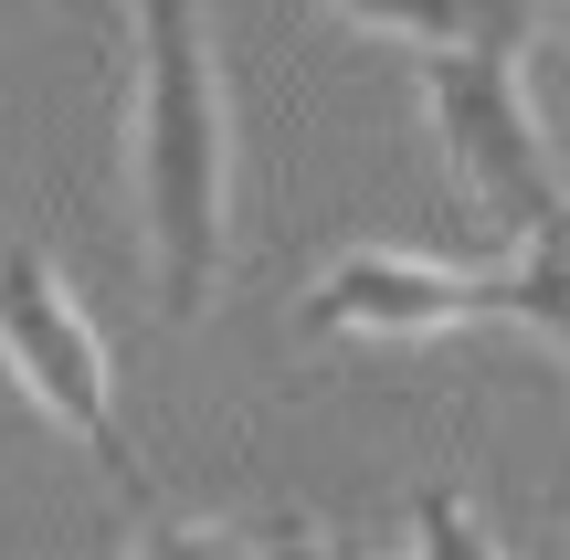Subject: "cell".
Wrapping results in <instances>:
<instances>
[{
  "instance_id": "obj_1",
  "label": "cell",
  "mask_w": 570,
  "mask_h": 560,
  "mask_svg": "<svg viewBox=\"0 0 570 560\" xmlns=\"http://www.w3.org/2000/svg\"><path fill=\"white\" fill-rule=\"evenodd\" d=\"M138 21V106H127V190H138L148 296L169 328H202L233 254V106L202 0H127Z\"/></svg>"
},
{
  "instance_id": "obj_2",
  "label": "cell",
  "mask_w": 570,
  "mask_h": 560,
  "mask_svg": "<svg viewBox=\"0 0 570 560\" xmlns=\"http://www.w3.org/2000/svg\"><path fill=\"white\" fill-rule=\"evenodd\" d=\"M529 32H487V42H433L423 53V117H433V148H444L454 190L487 212L497 233H529L570 202L560 169H550V138H539V106H529Z\"/></svg>"
},
{
  "instance_id": "obj_3",
  "label": "cell",
  "mask_w": 570,
  "mask_h": 560,
  "mask_svg": "<svg viewBox=\"0 0 570 560\" xmlns=\"http://www.w3.org/2000/svg\"><path fill=\"white\" fill-rule=\"evenodd\" d=\"M0 371L21 381V402H42V423H63V434H75L85 455H96L106 477L148 508L138 444H127V423H117L106 350H96V328H85L75 286L53 275V254H42V244H0Z\"/></svg>"
},
{
  "instance_id": "obj_4",
  "label": "cell",
  "mask_w": 570,
  "mask_h": 560,
  "mask_svg": "<svg viewBox=\"0 0 570 560\" xmlns=\"http://www.w3.org/2000/svg\"><path fill=\"white\" fill-rule=\"evenodd\" d=\"M487 265H444V254H402V244H348L338 265L306 275L296 296V338H433V328H487Z\"/></svg>"
},
{
  "instance_id": "obj_5",
  "label": "cell",
  "mask_w": 570,
  "mask_h": 560,
  "mask_svg": "<svg viewBox=\"0 0 570 560\" xmlns=\"http://www.w3.org/2000/svg\"><path fill=\"white\" fill-rule=\"evenodd\" d=\"M487 296H497L487 328H539L550 350H570V202L487 265Z\"/></svg>"
},
{
  "instance_id": "obj_6",
  "label": "cell",
  "mask_w": 570,
  "mask_h": 560,
  "mask_svg": "<svg viewBox=\"0 0 570 560\" xmlns=\"http://www.w3.org/2000/svg\"><path fill=\"white\" fill-rule=\"evenodd\" d=\"M327 11H348L381 42H412V53H433V42H487V32H529V0H327Z\"/></svg>"
},
{
  "instance_id": "obj_7",
  "label": "cell",
  "mask_w": 570,
  "mask_h": 560,
  "mask_svg": "<svg viewBox=\"0 0 570 560\" xmlns=\"http://www.w3.org/2000/svg\"><path fill=\"white\" fill-rule=\"evenodd\" d=\"M127 560H275V519H148Z\"/></svg>"
},
{
  "instance_id": "obj_8",
  "label": "cell",
  "mask_w": 570,
  "mask_h": 560,
  "mask_svg": "<svg viewBox=\"0 0 570 560\" xmlns=\"http://www.w3.org/2000/svg\"><path fill=\"white\" fill-rule=\"evenodd\" d=\"M412 560H497L487 529H475V508L454 498V487H423V508H412Z\"/></svg>"
},
{
  "instance_id": "obj_9",
  "label": "cell",
  "mask_w": 570,
  "mask_h": 560,
  "mask_svg": "<svg viewBox=\"0 0 570 560\" xmlns=\"http://www.w3.org/2000/svg\"><path fill=\"white\" fill-rule=\"evenodd\" d=\"M539 560H570V540H550V550H539Z\"/></svg>"
}]
</instances>
